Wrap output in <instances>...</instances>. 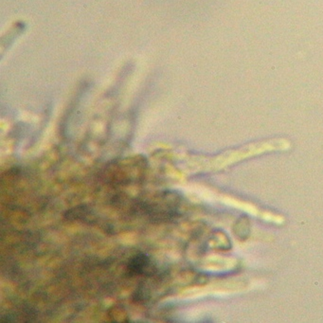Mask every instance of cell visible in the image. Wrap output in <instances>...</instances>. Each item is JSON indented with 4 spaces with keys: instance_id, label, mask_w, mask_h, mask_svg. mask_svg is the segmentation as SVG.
<instances>
[{
    "instance_id": "obj_3",
    "label": "cell",
    "mask_w": 323,
    "mask_h": 323,
    "mask_svg": "<svg viewBox=\"0 0 323 323\" xmlns=\"http://www.w3.org/2000/svg\"><path fill=\"white\" fill-rule=\"evenodd\" d=\"M214 244H216V248L218 249H222V250H228L231 248V244L228 235L222 232H216L214 234Z\"/></svg>"
},
{
    "instance_id": "obj_1",
    "label": "cell",
    "mask_w": 323,
    "mask_h": 323,
    "mask_svg": "<svg viewBox=\"0 0 323 323\" xmlns=\"http://www.w3.org/2000/svg\"><path fill=\"white\" fill-rule=\"evenodd\" d=\"M233 233L237 239L245 241L250 234V222L247 216H242L236 220L233 225Z\"/></svg>"
},
{
    "instance_id": "obj_2",
    "label": "cell",
    "mask_w": 323,
    "mask_h": 323,
    "mask_svg": "<svg viewBox=\"0 0 323 323\" xmlns=\"http://www.w3.org/2000/svg\"><path fill=\"white\" fill-rule=\"evenodd\" d=\"M148 264V257L144 254H139L133 257L128 263V271L132 275H139L142 274Z\"/></svg>"
}]
</instances>
